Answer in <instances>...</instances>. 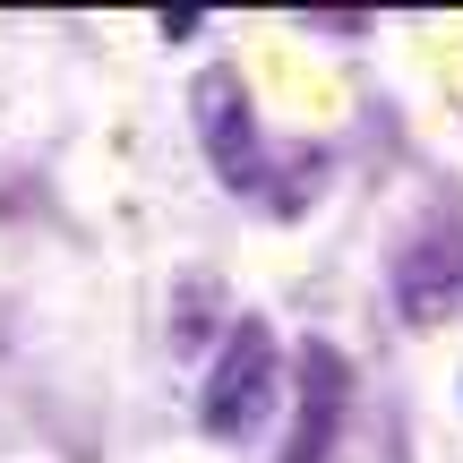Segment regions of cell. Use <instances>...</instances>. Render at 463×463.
<instances>
[{
  "mask_svg": "<svg viewBox=\"0 0 463 463\" xmlns=\"http://www.w3.org/2000/svg\"><path fill=\"white\" fill-rule=\"evenodd\" d=\"M275 395H283V352H275V326L266 317H241V326L223 335L215 369H206V395H198V420L215 438H258L266 420H275Z\"/></svg>",
  "mask_w": 463,
  "mask_h": 463,
  "instance_id": "obj_1",
  "label": "cell"
},
{
  "mask_svg": "<svg viewBox=\"0 0 463 463\" xmlns=\"http://www.w3.org/2000/svg\"><path fill=\"white\" fill-rule=\"evenodd\" d=\"M198 129H206V155H215V172L232 189L275 198V155H266L258 112H249V86L232 78V69H206L198 78Z\"/></svg>",
  "mask_w": 463,
  "mask_h": 463,
  "instance_id": "obj_2",
  "label": "cell"
},
{
  "mask_svg": "<svg viewBox=\"0 0 463 463\" xmlns=\"http://www.w3.org/2000/svg\"><path fill=\"white\" fill-rule=\"evenodd\" d=\"M344 395L352 369L335 344H300V378H292V438H283V463H326L335 430H344Z\"/></svg>",
  "mask_w": 463,
  "mask_h": 463,
  "instance_id": "obj_3",
  "label": "cell"
},
{
  "mask_svg": "<svg viewBox=\"0 0 463 463\" xmlns=\"http://www.w3.org/2000/svg\"><path fill=\"white\" fill-rule=\"evenodd\" d=\"M395 292H403V317H412V326H438L463 300V258H455L447 232H430V241H412L395 258Z\"/></svg>",
  "mask_w": 463,
  "mask_h": 463,
  "instance_id": "obj_4",
  "label": "cell"
}]
</instances>
